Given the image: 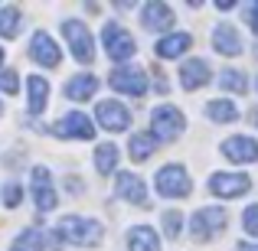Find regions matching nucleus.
<instances>
[{"label": "nucleus", "mask_w": 258, "mask_h": 251, "mask_svg": "<svg viewBox=\"0 0 258 251\" xmlns=\"http://www.w3.org/2000/svg\"><path fill=\"white\" fill-rule=\"evenodd\" d=\"M101 238H105L101 222L82 219V215H66V219H59L56 232H52V248H59L62 241L66 245H79V248H95L101 245Z\"/></svg>", "instance_id": "obj_1"}, {"label": "nucleus", "mask_w": 258, "mask_h": 251, "mask_svg": "<svg viewBox=\"0 0 258 251\" xmlns=\"http://www.w3.org/2000/svg\"><path fill=\"white\" fill-rule=\"evenodd\" d=\"M101 43H105L108 59H114V62H124V59H131L134 52H138L134 36L121 23H105L101 26Z\"/></svg>", "instance_id": "obj_2"}, {"label": "nucleus", "mask_w": 258, "mask_h": 251, "mask_svg": "<svg viewBox=\"0 0 258 251\" xmlns=\"http://www.w3.org/2000/svg\"><path fill=\"white\" fill-rule=\"evenodd\" d=\"M154 186H157V193L167 196V199H183V196H189V189H193L189 186V173L180 163H170V166L157 170Z\"/></svg>", "instance_id": "obj_3"}, {"label": "nucleus", "mask_w": 258, "mask_h": 251, "mask_svg": "<svg viewBox=\"0 0 258 251\" xmlns=\"http://www.w3.org/2000/svg\"><path fill=\"white\" fill-rule=\"evenodd\" d=\"M183 127H186V118H183L180 108H173V105L154 108V114H151V134L157 140H173Z\"/></svg>", "instance_id": "obj_4"}, {"label": "nucleus", "mask_w": 258, "mask_h": 251, "mask_svg": "<svg viewBox=\"0 0 258 251\" xmlns=\"http://www.w3.org/2000/svg\"><path fill=\"white\" fill-rule=\"evenodd\" d=\"M226 228V209L213 206V209H196L193 219H189V235L196 241H206L213 232H222Z\"/></svg>", "instance_id": "obj_5"}, {"label": "nucleus", "mask_w": 258, "mask_h": 251, "mask_svg": "<svg viewBox=\"0 0 258 251\" xmlns=\"http://www.w3.org/2000/svg\"><path fill=\"white\" fill-rule=\"evenodd\" d=\"M108 85H111L114 92H124V95L141 98V95L147 92V75H144V69H138V65H118V69L108 75Z\"/></svg>", "instance_id": "obj_6"}, {"label": "nucleus", "mask_w": 258, "mask_h": 251, "mask_svg": "<svg viewBox=\"0 0 258 251\" xmlns=\"http://www.w3.org/2000/svg\"><path fill=\"white\" fill-rule=\"evenodd\" d=\"M95 118H98V124L105 127V131H111V134L131 127V111H127L121 101H114V98L98 101V105H95Z\"/></svg>", "instance_id": "obj_7"}, {"label": "nucleus", "mask_w": 258, "mask_h": 251, "mask_svg": "<svg viewBox=\"0 0 258 251\" xmlns=\"http://www.w3.org/2000/svg\"><path fill=\"white\" fill-rule=\"evenodd\" d=\"M62 33H66V39H69V46H72V56H76L82 65L92 62V59H95V43H92V33L85 30V23H79V20H66Z\"/></svg>", "instance_id": "obj_8"}, {"label": "nucleus", "mask_w": 258, "mask_h": 251, "mask_svg": "<svg viewBox=\"0 0 258 251\" xmlns=\"http://www.w3.org/2000/svg\"><path fill=\"white\" fill-rule=\"evenodd\" d=\"M49 131L56 134V137H66V140H92L95 137V124L82 111H72V114H66V118H59Z\"/></svg>", "instance_id": "obj_9"}, {"label": "nucleus", "mask_w": 258, "mask_h": 251, "mask_svg": "<svg viewBox=\"0 0 258 251\" xmlns=\"http://www.w3.org/2000/svg\"><path fill=\"white\" fill-rule=\"evenodd\" d=\"M252 189V180L245 173H213L209 176V193L222 196V199H235V196H245Z\"/></svg>", "instance_id": "obj_10"}, {"label": "nucleus", "mask_w": 258, "mask_h": 251, "mask_svg": "<svg viewBox=\"0 0 258 251\" xmlns=\"http://www.w3.org/2000/svg\"><path fill=\"white\" fill-rule=\"evenodd\" d=\"M30 59L39 62V65H46V69H56V65L62 62V52H59L56 39H52L49 33L39 30V33H33V39H30Z\"/></svg>", "instance_id": "obj_11"}, {"label": "nucleus", "mask_w": 258, "mask_h": 251, "mask_svg": "<svg viewBox=\"0 0 258 251\" xmlns=\"http://www.w3.org/2000/svg\"><path fill=\"white\" fill-rule=\"evenodd\" d=\"M33 199H36L39 212H49L56 209V189H52V176L46 166H33Z\"/></svg>", "instance_id": "obj_12"}, {"label": "nucleus", "mask_w": 258, "mask_h": 251, "mask_svg": "<svg viewBox=\"0 0 258 251\" xmlns=\"http://www.w3.org/2000/svg\"><path fill=\"white\" fill-rule=\"evenodd\" d=\"M222 157L232 163H255L258 160V140L255 137H229L222 140Z\"/></svg>", "instance_id": "obj_13"}, {"label": "nucleus", "mask_w": 258, "mask_h": 251, "mask_svg": "<svg viewBox=\"0 0 258 251\" xmlns=\"http://www.w3.org/2000/svg\"><path fill=\"white\" fill-rule=\"evenodd\" d=\"M213 49L219 52V56H239L242 52V36H239V30H235L232 23H216V30H213Z\"/></svg>", "instance_id": "obj_14"}, {"label": "nucleus", "mask_w": 258, "mask_h": 251, "mask_svg": "<svg viewBox=\"0 0 258 251\" xmlns=\"http://www.w3.org/2000/svg\"><path fill=\"white\" fill-rule=\"evenodd\" d=\"M141 23H144V30H151V33L170 30L173 26V10L164 4V0H151V4L144 7V13H141Z\"/></svg>", "instance_id": "obj_15"}, {"label": "nucleus", "mask_w": 258, "mask_h": 251, "mask_svg": "<svg viewBox=\"0 0 258 251\" xmlns=\"http://www.w3.org/2000/svg\"><path fill=\"white\" fill-rule=\"evenodd\" d=\"M118 196L124 202H131V206H141V209H147V189H144V180L141 176H134V173H118Z\"/></svg>", "instance_id": "obj_16"}, {"label": "nucleus", "mask_w": 258, "mask_h": 251, "mask_svg": "<svg viewBox=\"0 0 258 251\" xmlns=\"http://www.w3.org/2000/svg\"><path fill=\"white\" fill-rule=\"evenodd\" d=\"M213 78V72H209L206 59H186V62L180 65V85L186 88V92H196V88H203Z\"/></svg>", "instance_id": "obj_17"}, {"label": "nucleus", "mask_w": 258, "mask_h": 251, "mask_svg": "<svg viewBox=\"0 0 258 251\" xmlns=\"http://www.w3.org/2000/svg\"><path fill=\"white\" fill-rule=\"evenodd\" d=\"M46 98H49V82L43 75H30L26 78V105H30V114H43Z\"/></svg>", "instance_id": "obj_18"}, {"label": "nucleus", "mask_w": 258, "mask_h": 251, "mask_svg": "<svg viewBox=\"0 0 258 251\" xmlns=\"http://www.w3.org/2000/svg\"><path fill=\"white\" fill-rule=\"evenodd\" d=\"M189 46H193V36H189V33H170V36L157 39L154 52H157L160 59H176L180 52H186Z\"/></svg>", "instance_id": "obj_19"}, {"label": "nucleus", "mask_w": 258, "mask_h": 251, "mask_svg": "<svg viewBox=\"0 0 258 251\" xmlns=\"http://www.w3.org/2000/svg\"><path fill=\"white\" fill-rule=\"evenodd\" d=\"M95 92H98V75H92V72L72 75L69 82H66V98H72V101H85V98H92Z\"/></svg>", "instance_id": "obj_20"}, {"label": "nucleus", "mask_w": 258, "mask_h": 251, "mask_svg": "<svg viewBox=\"0 0 258 251\" xmlns=\"http://www.w3.org/2000/svg\"><path fill=\"white\" fill-rule=\"evenodd\" d=\"M160 140L154 137L151 131H134L131 134V144H127V150H131V160H138V163H144V160L154 157V150H157Z\"/></svg>", "instance_id": "obj_21"}, {"label": "nucleus", "mask_w": 258, "mask_h": 251, "mask_svg": "<svg viewBox=\"0 0 258 251\" xmlns=\"http://www.w3.org/2000/svg\"><path fill=\"white\" fill-rule=\"evenodd\" d=\"M127 251H160V238L154 228L147 225H134L127 232Z\"/></svg>", "instance_id": "obj_22"}, {"label": "nucleus", "mask_w": 258, "mask_h": 251, "mask_svg": "<svg viewBox=\"0 0 258 251\" xmlns=\"http://www.w3.org/2000/svg\"><path fill=\"white\" fill-rule=\"evenodd\" d=\"M206 118L219 121V124H229V121L239 118V108H235L229 98H213V101H206Z\"/></svg>", "instance_id": "obj_23"}, {"label": "nucleus", "mask_w": 258, "mask_h": 251, "mask_svg": "<svg viewBox=\"0 0 258 251\" xmlns=\"http://www.w3.org/2000/svg\"><path fill=\"white\" fill-rule=\"evenodd\" d=\"M114 166H118V147L105 140V144L95 147V170L101 176H108V173H114Z\"/></svg>", "instance_id": "obj_24"}, {"label": "nucleus", "mask_w": 258, "mask_h": 251, "mask_svg": "<svg viewBox=\"0 0 258 251\" xmlns=\"http://www.w3.org/2000/svg\"><path fill=\"white\" fill-rule=\"evenodd\" d=\"M20 26H23V13H20L17 7H4V10H0V36L4 39L20 36Z\"/></svg>", "instance_id": "obj_25"}, {"label": "nucleus", "mask_w": 258, "mask_h": 251, "mask_svg": "<svg viewBox=\"0 0 258 251\" xmlns=\"http://www.w3.org/2000/svg\"><path fill=\"white\" fill-rule=\"evenodd\" d=\"M43 248H46V235L39 232V228H26L10 245V251H43Z\"/></svg>", "instance_id": "obj_26"}, {"label": "nucleus", "mask_w": 258, "mask_h": 251, "mask_svg": "<svg viewBox=\"0 0 258 251\" xmlns=\"http://www.w3.org/2000/svg\"><path fill=\"white\" fill-rule=\"evenodd\" d=\"M219 85L226 88V92H235V95L248 92V82H245V75H242L239 69H222V75H219Z\"/></svg>", "instance_id": "obj_27"}, {"label": "nucleus", "mask_w": 258, "mask_h": 251, "mask_svg": "<svg viewBox=\"0 0 258 251\" xmlns=\"http://www.w3.org/2000/svg\"><path fill=\"white\" fill-rule=\"evenodd\" d=\"M180 225H183V215L176 212V209H167L164 212V235L167 238H176V235H180Z\"/></svg>", "instance_id": "obj_28"}, {"label": "nucleus", "mask_w": 258, "mask_h": 251, "mask_svg": "<svg viewBox=\"0 0 258 251\" xmlns=\"http://www.w3.org/2000/svg\"><path fill=\"white\" fill-rule=\"evenodd\" d=\"M20 199H23V186H20V183H7V189H4V206L7 209H17Z\"/></svg>", "instance_id": "obj_29"}, {"label": "nucleus", "mask_w": 258, "mask_h": 251, "mask_svg": "<svg viewBox=\"0 0 258 251\" xmlns=\"http://www.w3.org/2000/svg\"><path fill=\"white\" fill-rule=\"evenodd\" d=\"M0 92H4V95H17L20 92V82H17V72H13V69L0 72Z\"/></svg>", "instance_id": "obj_30"}, {"label": "nucleus", "mask_w": 258, "mask_h": 251, "mask_svg": "<svg viewBox=\"0 0 258 251\" xmlns=\"http://www.w3.org/2000/svg\"><path fill=\"white\" fill-rule=\"evenodd\" d=\"M242 225H245L248 235H255V238H258V202H252V206L245 209V215H242Z\"/></svg>", "instance_id": "obj_31"}, {"label": "nucleus", "mask_w": 258, "mask_h": 251, "mask_svg": "<svg viewBox=\"0 0 258 251\" xmlns=\"http://www.w3.org/2000/svg\"><path fill=\"white\" fill-rule=\"evenodd\" d=\"M154 88H157L160 95H167V75L160 69H154Z\"/></svg>", "instance_id": "obj_32"}, {"label": "nucleus", "mask_w": 258, "mask_h": 251, "mask_svg": "<svg viewBox=\"0 0 258 251\" xmlns=\"http://www.w3.org/2000/svg\"><path fill=\"white\" fill-rule=\"evenodd\" d=\"M245 17H248V26H252V30L258 33V4L248 7V10H245Z\"/></svg>", "instance_id": "obj_33"}, {"label": "nucleus", "mask_w": 258, "mask_h": 251, "mask_svg": "<svg viewBox=\"0 0 258 251\" xmlns=\"http://www.w3.org/2000/svg\"><path fill=\"white\" fill-rule=\"evenodd\" d=\"M66 189H69V193H79V180H76V176H69V180H66Z\"/></svg>", "instance_id": "obj_34"}, {"label": "nucleus", "mask_w": 258, "mask_h": 251, "mask_svg": "<svg viewBox=\"0 0 258 251\" xmlns=\"http://www.w3.org/2000/svg\"><path fill=\"white\" fill-rule=\"evenodd\" d=\"M216 7H219V10H232L235 0H216Z\"/></svg>", "instance_id": "obj_35"}, {"label": "nucleus", "mask_w": 258, "mask_h": 251, "mask_svg": "<svg viewBox=\"0 0 258 251\" xmlns=\"http://www.w3.org/2000/svg\"><path fill=\"white\" fill-rule=\"evenodd\" d=\"M239 251H258V245H252V241H242Z\"/></svg>", "instance_id": "obj_36"}, {"label": "nucleus", "mask_w": 258, "mask_h": 251, "mask_svg": "<svg viewBox=\"0 0 258 251\" xmlns=\"http://www.w3.org/2000/svg\"><path fill=\"white\" fill-rule=\"evenodd\" d=\"M252 124L258 127V108H255V111H252Z\"/></svg>", "instance_id": "obj_37"}, {"label": "nucleus", "mask_w": 258, "mask_h": 251, "mask_svg": "<svg viewBox=\"0 0 258 251\" xmlns=\"http://www.w3.org/2000/svg\"><path fill=\"white\" fill-rule=\"evenodd\" d=\"M0 65H4V49H0Z\"/></svg>", "instance_id": "obj_38"}, {"label": "nucleus", "mask_w": 258, "mask_h": 251, "mask_svg": "<svg viewBox=\"0 0 258 251\" xmlns=\"http://www.w3.org/2000/svg\"><path fill=\"white\" fill-rule=\"evenodd\" d=\"M0 114H4V105H0Z\"/></svg>", "instance_id": "obj_39"}, {"label": "nucleus", "mask_w": 258, "mask_h": 251, "mask_svg": "<svg viewBox=\"0 0 258 251\" xmlns=\"http://www.w3.org/2000/svg\"><path fill=\"white\" fill-rule=\"evenodd\" d=\"M255 88H258V82H255Z\"/></svg>", "instance_id": "obj_40"}]
</instances>
